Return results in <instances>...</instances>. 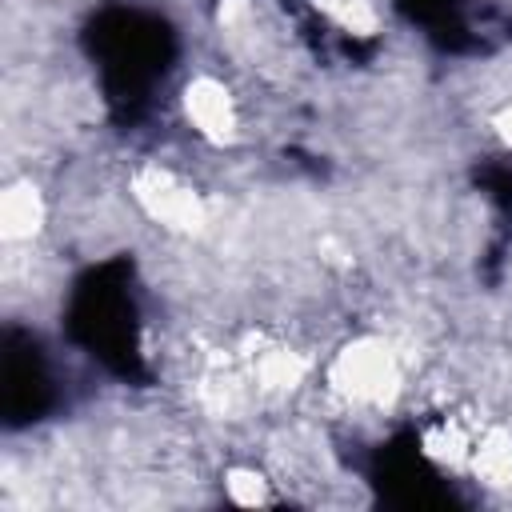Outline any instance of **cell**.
<instances>
[{"label": "cell", "instance_id": "7a4b0ae2", "mask_svg": "<svg viewBox=\"0 0 512 512\" xmlns=\"http://www.w3.org/2000/svg\"><path fill=\"white\" fill-rule=\"evenodd\" d=\"M180 116L204 148H232L244 136L240 96L216 72H196L180 88Z\"/></svg>", "mask_w": 512, "mask_h": 512}, {"label": "cell", "instance_id": "6da1fadb", "mask_svg": "<svg viewBox=\"0 0 512 512\" xmlns=\"http://www.w3.org/2000/svg\"><path fill=\"white\" fill-rule=\"evenodd\" d=\"M408 388V356L392 336L364 332L344 340L324 364V396L348 416H384Z\"/></svg>", "mask_w": 512, "mask_h": 512}, {"label": "cell", "instance_id": "277c9868", "mask_svg": "<svg viewBox=\"0 0 512 512\" xmlns=\"http://www.w3.org/2000/svg\"><path fill=\"white\" fill-rule=\"evenodd\" d=\"M272 484H276L272 472L260 468V464H252V460H232V464L220 472V492H224V500L244 504V508H252V504H272V500H276Z\"/></svg>", "mask_w": 512, "mask_h": 512}, {"label": "cell", "instance_id": "5b68a950", "mask_svg": "<svg viewBox=\"0 0 512 512\" xmlns=\"http://www.w3.org/2000/svg\"><path fill=\"white\" fill-rule=\"evenodd\" d=\"M488 128H492V136L512 152V96L496 104V112L488 116Z\"/></svg>", "mask_w": 512, "mask_h": 512}, {"label": "cell", "instance_id": "3957f363", "mask_svg": "<svg viewBox=\"0 0 512 512\" xmlns=\"http://www.w3.org/2000/svg\"><path fill=\"white\" fill-rule=\"evenodd\" d=\"M44 228H48V196L40 192L32 172L8 176L4 196H0V236H4V244H36L44 236Z\"/></svg>", "mask_w": 512, "mask_h": 512}]
</instances>
